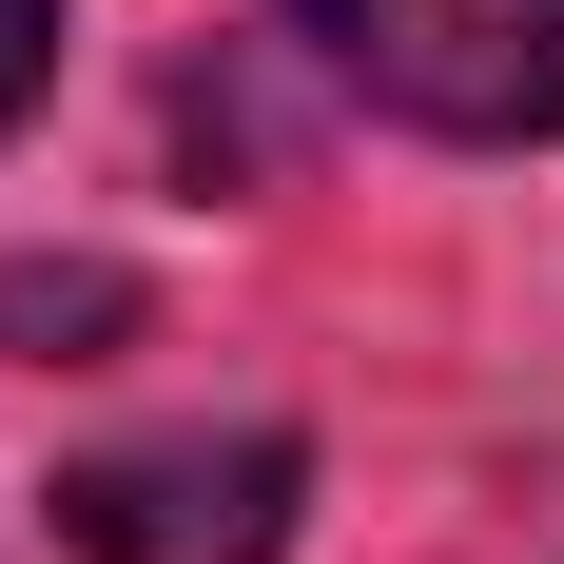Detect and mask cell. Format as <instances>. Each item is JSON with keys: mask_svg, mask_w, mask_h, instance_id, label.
<instances>
[{"mask_svg": "<svg viewBox=\"0 0 564 564\" xmlns=\"http://www.w3.org/2000/svg\"><path fill=\"white\" fill-rule=\"evenodd\" d=\"M312 78L370 98L390 137H448V156H525L564 137V0H273Z\"/></svg>", "mask_w": 564, "mask_h": 564, "instance_id": "6da1fadb", "label": "cell"}, {"mask_svg": "<svg viewBox=\"0 0 564 564\" xmlns=\"http://www.w3.org/2000/svg\"><path fill=\"white\" fill-rule=\"evenodd\" d=\"M312 448L292 429H137V448L58 467V545L78 564H292Z\"/></svg>", "mask_w": 564, "mask_h": 564, "instance_id": "7a4b0ae2", "label": "cell"}, {"mask_svg": "<svg viewBox=\"0 0 564 564\" xmlns=\"http://www.w3.org/2000/svg\"><path fill=\"white\" fill-rule=\"evenodd\" d=\"M117 312H137L117 273H0V332H117Z\"/></svg>", "mask_w": 564, "mask_h": 564, "instance_id": "3957f363", "label": "cell"}, {"mask_svg": "<svg viewBox=\"0 0 564 564\" xmlns=\"http://www.w3.org/2000/svg\"><path fill=\"white\" fill-rule=\"evenodd\" d=\"M40 78H58V0H0V117L40 98Z\"/></svg>", "mask_w": 564, "mask_h": 564, "instance_id": "277c9868", "label": "cell"}]
</instances>
